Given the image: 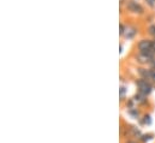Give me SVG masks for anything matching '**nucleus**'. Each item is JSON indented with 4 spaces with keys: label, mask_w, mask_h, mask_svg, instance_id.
<instances>
[{
    "label": "nucleus",
    "mask_w": 155,
    "mask_h": 143,
    "mask_svg": "<svg viewBox=\"0 0 155 143\" xmlns=\"http://www.w3.org/2000/svg\"><path fill=\"white\" fill-rule=\"evenodd\" d=\"M136 85H137V93H141L146 96H148L152 91H153V85L149 81L144 79V78H140L136 81Z\"/></svg>",
    "instance_id": "f257e3e1"
},
{
    "label": "nucleus",
    "mask_w": 155,
    "mask_h": 143,
    "mask_svg": "<svg viewBox=\"0 0 155 143\" xmlns=\"http://www.w3.org/2000/svg\"><path fill=\"white\" fill-rule=\"evenodd\" d=\"M140 52H153V41L150 40H142L138 43Z\"/></svg>",
    "instance_id": "f03ea898"
},
{
    "label": "nucleus",
    "mask_w": 155,
    "mask_h": 143,
    "mask_svg": "<svg viewBox=\"0 0 155 143\" xmlns=\"http://www.w3.org/2000/svg\"><path fill=\"white\" fill-rule=\"evenodd\" d=\"M129 134H130V138H135V140H140L141 136L143 135L141 129L137 128V126H134V125L129 126Z\"/></svg>",
    "instance_id": "7ed1b4c3"
},
{
    "label": "nucleus",
    "mask_w": 155,
    "mask_h": 143,
    "mask_svg": "<svg viewBox=\"0 0 155 143\" xmlns=\"http://www.w3.org/2000/svg\"><path fill=\"white\" fill-rule=\"evenodd\" d=\"M127 8L131 12H136V13H142L143 12V7L138 2H136V1H130L127 4Z\"/></svg>",
    "instance_id": "20e7f679"
},
{
    "label": "nucleus",
    "mask_w": 155,
    "mask_h": 143,
    "mask_svg": "<svg viewBox=\"0 0 155 143\" xmlns=\"http://www.w3.org/2000/svg\"><path fill=\"white\" fill-rule=\"evenodd\" d=\"M134 100H135V102H136L137 105H144V104L148 101L147 96L143 95V94H141V93H137V94L134 96Z\"/></svg>",
    "instance_id": "39448f33"
},
{
    "label": "nucleus",
    "mask_w": 155,
    "mask_h": 143,
    "mask_svg": "<svg viewBox=\"0 0 155 143\" xmlns=\"http://www.w3.org/2000/svg\"><path fill=\"white\" fill-rule=\"evenodd\" d=\"M138 121H140V124L143 125V126H150L152 123H153V120H152V115H150V114H144Z\"/></svg>",
    "instance_id": "423d86ee"
},
{
    "label": "nucleus",
    "mask_w": 155,
    "mask_h": 143,
    "mask_svg": "<svg viewBox=\"0 0 155 143\" xmlns=\"http://www.w3.org/2000/svg\"><path fill=\"white\" fill-rule=\"evenodd\" d=\"M154 138H155V137H154V135H153V134L147 132V134H143L138 141H140L141 143H149L150 141H153Z\"/></svg>",
    "instance_id": "0eeeda50"
},
{
    "label": "nucleus",
    "mask_w": 155,
    "mask_h": 143,
    "mask_svg": "<svg viewBox=\"0 0 155 143\" xmlns=\"http://www.w3.org/2000/svg\"><path fill=\"white\" fill-rule=\"evenodd\" d=\"M127 113H129V114L131 115V118H134V119H137V120L141 119V113H140V111H138L136 107L127 109Z\"/></svg>",
    "instance_id": "6e6552de"
},
{
    "label": "nucleus",
    "mask_w": 155,
    "mask_h": 143,
    "mask_svg": "<svg viewBox=\"0 0 155 143\" xmlns=\"http://www.w3.org/2000/svg\"><path fill=\"white\" fill-rule=\"evenodd\" d=\"M135 34H136V29L135 28H126V34H125V36L127 38H131Z\"/></svg>",
    "instance_id": "1a4fd4ad"
},
{
    "label": "nucleus",
    "mask_w": 155,
    "mask_h": 143,
    "mask_svg": "<svg viewBox=\"0 0 155 143\" xmlns=\"http://www.w3.org/2000/svg\"><path fill=\"white\" fill-rule=\"evenodd\" d=\"M125 93H126V89L124 85L120 87V101H124L125 100Z\"/></svg>",
    "instance_id": "9d476101"
},
{
    "label": "nucleus",
    "mask_w": 155,
    "mask_h": 143,
    "mask_svg": "<svg viewBox=\"0 0 155 143\" xmlns=\"http://www.w3.org/2000/svg\"><path fill=\"white\" fill-rule=\"evenodd\" d=\"M149 81H152L153 83H155V70L150 69V75H149Z\"/></svg>",
    "instance_id": "9b49d317"
},
{
    "label": "nucleus",
    "mask_w": 155,
    "mask_h": 143,
    "mask_svg": "<svg viewBox=\"0 0 155 143\" xmlns=\"http://www.w3.org/2000/svg\"><path fill=\"white\" fill-rule=\"evenodd\" d=\"M123 143H141L138 140H135V138H127V140H125Z\"/></svg>",
    "instance_id": "f8f14e48"
},
{
    "label": "nucleus",
    "mask_w": 155,
    "mask_h": 143,
    "mask_svg": "<svg viewBox=\"0 0 155 143\" xmlns=\"http://www.w3.org/2000/svg\"><path fill=\"white\" fill-rule=\"evenodd\" d=\"M149 34L155 36V24H153V25H150V27H149Z\"/></svg>",
    "instance_id": "ddd939ff"
},
{
    "label": "nucleus",
    "mask_w": 155,
    "mask_h": 143,
    "mask_svg": "<svg viewBox=\"0 0 155 143\" xmlns=\"http://www.w3.org/2000/svg\"><path fill=\"white\" fill-rule=\"evenodd\" d=\"M153 52L155 53V41H153Z\"/></svg>",
    "instance_id": "4468645a"
}]
</instances>
